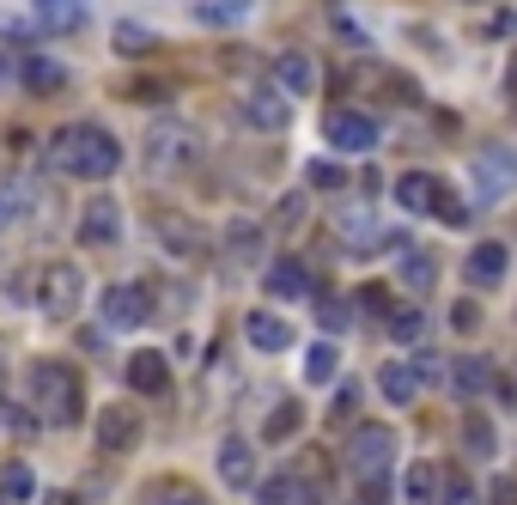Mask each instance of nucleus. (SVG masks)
<instances>
[{
  "mask_svg": "<svg viewBox=\"0 0 517 505\" xmlns=\"http://www.w3.org/2000/svg\"><path fill=\"white\" fill-rule=\"evenodd\" d=\"M25 408L49 432L80 426V414H86V378H80V366H73V359H55V353L31 359V366H25Z\"/></svg>",
  "mask_w": 517,
  "mask_h": 505,
  "instance_id": "f257e3e1",
  "label": "nucleus"
},
{
  "mask_svg": "<svg viewBox=\"0 0 517 505\" xmlns=\"http://www.w3.org/2000/svg\"><path fill=\"white\" fill-rule=\"evenodd\" d=\"M49 165L73 183H104V177L122 171V140L104 122H67L49 140Z\"/></svg>",
  "mask_w": 517,
  "mask_h": 505,
  "instance_id": "f03ea898",
  "label": "nucleus"
},
{
  "mask_svg": "<svg viewBox=\"0 0 517 505\" xmlns=\"http://www.w3.org/2000/svg\"><path fill=\"white\" fill-rule=\"evenodd\" d=\"M396 457H402L396 426H384V420H359V426L347 432V469L359 475V487H384V481L396 475Z\"/></svg>",
  "mask_w": 517,
  "mask_h": 505,
  "instance_id": "7ed1b4c3",
  "label": "nucleus"
},
{
  "mask_svg": "<svg viewBox=\"0 0 517 505\" xmlns=\"http://www.w3.org/2000/svg\"><path fill=\"white\" fill-rule=\"evenodd\" d=\"M31 305L49 317V323H73L86 305V274L73 262H43L37 280H31Z\"/></svg>",
  "mask_w": 517,
  "mask_h": 505,
  "instance_id": "20e7f679",
  "label": "nucleus"
},
{
  "mask_svg": "<svg viewBox=\"0 0 517 505\" xmlns=\"http://www.w3.org/2000/svg\"><path fill=\"white\" fill-rule=\"evenodd\" d=\"M153 311H159V299H153L146 280H116V286H104V299H98L104 329H146Z\"/></svg>",
  "mask_w": 517,
  "mask_h": 505,
  "instance_id": "39448f33",
  "label": "nucleus"
},
{
  "mask_svg": "<svg viewBox=\"0 0 517 505\" xmlns=\"http://www.w3.org/2000/svg\"><path fill=\"white\" fill-rule=\"evenodd\" d=\"M323 140H329L335 153H372L384 134H378V116H372V110H359V104H329Z\"/></svg>",
  "mask_w": 517,
  "mask_h": 505,
  "instance_id": "423d86ee",
  "label": "nucleus"
},
{
  "mask_svg": "<svg viewBox=\"0 0 517 505\" xmlns=\"http://www.w3.org/2000/svg\"><path fill=\"white\" fill-rule=\"evenodd\" d=\"M201 159V134L183 128V122H159L153 134H146V171L165 177V171H183Z\"/></svg>",
  "mask_w": 517,
  "mask_h": 505,
  "instance_id": "0eeeda50",
  "label": "nucleus"
},
{
  "mask_svg": "<svg viewBox=\"0 0 517 505\" xmlns=\"http://www.w3.org/2000/svg\"><path fill=\"white\" fill-rule=\"evenodd\" d=\"M469 183H475V201L493 207V201L511 195V183H517V159H511L505 147H481L475 165H469Z\"/></svg>",
  "mask_w": 517,
  "mask_h": 505,
  "instance_id": "6e6552de",
  "label": "nucleus"
},
{
  "mask_svg": "<svg viewBox=\"0 0 517 505\" xmlns=\"http://www.w3.org/2000/svg\"><path fill=\"white\" fill-rule=\"evenodd\" d=\"M92 439H98V451H104V457H128V451L146 439V420H140L134 408L110 402V408H98V426H92Z\"/></svg>",
  "mask_w": 517,
  "mask_h": 505,
  "instance_id": "1a4fd4ad",
  "label": "nucleus"
},
{
  "mask_svg": "<svg viewBox=\"0 0 517 505\" xmlns=\"http://www.w3.org/2000/svg\"><path fill=\"white\" fill-rule=\"evenodd\" d=\"M122 378H128L134 396H165V390H171V353H159V347H134V353H128V366H122Z\"/></svg>",
  "mask_w": 517,
  "mask_h": 505,
  "instance_id": "9d476101",
  "label": "nucleus"
},
{
  "mask_svg": "<svg viewBox=\"0 0 517 505\" xmlns=\"http://www.w3.org/2000/svg\"><path fill=\"white\" fill-rule=\"evenodd\" d=\"M213 469H219V481H226L232 493H256V445L250 439H219V451H213Z\"/></svg>",
  "mask_w": 517,
  "mask_h": 505,
  "instance_id": "9b49d317",
  "label": "nucleus"
},
{
  "mask_svg": "<svg viewBox=\"0 0 517 505\" xmlns=\"http://www.w3.org/2000/svg\"><path fill=\"white\" fill-rule=\"evenodd\" d=\"M463 280H469V286H481V293L505 286V280H511V250H505L499 238L475 244V250H469V262H463Z\"/></svg>",
  "mask_w": 517,
  "mask_h": 505,
  "instance_id": "f8f14e48",
  "label": "nucleus"
},
{
  "mask_svg": "<svg viewBox=\"0 0 517 505\" xmlns=\"http://www.w3.org/2000/svg\"><path fill=\"white\" fill-rule=\"evenodd\" d=\"M317 80H323V67H317L305 49H286V55H274V86H280L286 98H311V92H317Z\"/></svg>",
  "mask_w": 517,
  "mask_h": 505,
  "instance_id": "ddd939ff",
  "label": "nucleus"
},
{
  "mask_svg": "<svg viewBox=\"0 0 517 505\" xmlns=\"http://www.w3.org/2000/svg\"><path fill=\"white\" fill-rule=\"evenodd\" d=\"M80 238H86L92 250H110V244L122 238V201H110V195L86 201V213H80Z\"/></svg>",
  "mask_w": 517,
  "mask_h": 505,
  "instance_id": "4468645a",
  "label": "nucleus"
},
{
  "mask_svg": "<svg viewBox=\"0 0 517 505\" xmlns=\"http://www.w3.org/2000/svg\"><path fill=\"white\" fill-rule=\"evenodd\" d=\"M244 122H250V128H262V134H286V122H292V104H286V92L250 86V92H244Z\"/></svg>",
  "mask_w": 517,
  "mask_h": 505,
  "instance_id": "2eb2a0df",
  "label": "nucleus"
},
{
  "mask_svg": "<svg viewBox=\"0 0 517 505\" xmlns=\"http://www.w3.org/2000/svg\"><path fill=\"white\" fill-rule=\"evenodd\" d=\"M268 299H317V286H311V268L299 256H274L268 262Z\"/></svg>",
  "mask_w": 517,
  "mask_h": 505,
  "instance_id": "dca6fc26",
  "label": "nucleus"
},
{
  "mask_svg": "<svg viewBox=\"0 0 517 505\" xmlns=\"http://www.w3.org/2000/svg\"><path fill=\"white\" fill-rule=\"evenodd\" d=\"M438 189H445V177H432V171H402V177L390 183L396 207H402V213H414V220L438 207Z\"/></svg>",
  "mask_w": 517,
  "mask_h": 505,
  "instance_id": "f3484780",
  "label": "nucleus"
},
{
  "mask_svg": "<svg viewBox=\"0 0 517 505\" xmlns=\"http://www.w3.org/2000/svg\"><path fill=\"white\" fill-rule=\"evenodd\" d=\"M420 366H408V359H390V366H378V390H384V402L390 408H408L414 396H420Z\"/></svg>",
  "mask_w": 517,
  "mask_h": 505,
  "instance_id": "a211bd4d",
  "label": "nucleus"
},
{
  "mask_svg": "<svg viewBox=\"0 0 517 505\" xmlns=\"http://www.w3.org/2000/svg\"><path fill=\"white\" fill-rule=\"evenodd\" d=\"M19 86H25V92H37V98H55V92H61V86H67V67H61V61H49V55H37V49H31V55H25V61H19Z\"/></svg>",
  "mask_w": 517,
  "mask_h": 505,
  "instance_id": "6ab92c4d",
  "label": "nucleus"
},
{
  "mask_svg": "<svg viewBox=\"0 0 517 505\" xmlns=\"http://www.w3.org/2000/svg\"><path fill=\"white\" fill-rule=\"evenodd\" d=\"M244 341H250L256 353H286V347H292V323H280L274 311H250V317H244Z\"/></svg>",
  "mask_w": 517,
  "mask_h": 505,
  "instance_id": "aec40b11",
  "label": "nucleus"
},
{
  "mask_svg": "<svg viewBox=\"0 0 517 505\" xmlns=\"http://www.w3.org/2000/svg\"><path fill=\"white\" fill-rule=\"evenodd\" d=\"M159 244L171 250V256H183V262H195V256H207V238L183 220V213H171V220H159Z\"/></svg>",
  "mask_w": 517,
  "mask_h": 505,
  "instance_id": "412c9836",
  "label": "nucleus"
},
{
  "mask_svg": "<svg viewBox=\"0 0 517 505\" xmlns=\"http://www.w3.org/2000/svg\"><path fill=\"white\" fill-rule=\"evenodd\" d=\"M438 493H445V469H438V463H414L402 475V499L408 505H438Z\"/></svg>",
  "mask_w": 517,
  "mask_h": 505,
  "instance_id": "4be33fe9",
  "label": "nucleus"
},
{
  "mask_svg": "<svg viewBox=\"0 0 517 505\" xmlns=\"http://www.w3.org/2000/svg\"><path fill=\"white\" fill-rule=\"evenodd\" d=\"M31 7H37V25H49V31H80L92 0H31Z\"/></svg>",
  "mask_w": 517,
  "mask_h": 505,
  "instance_id": "5701e85b",
  "label": "nucleus"
},
{
  "mask_svg": "<svg viewBox=\"0 0 517 505\" xmlns=\"http://www.w3.org/2000/svg\"><path fill=\"white\" fill-rule=\"evenodd\" d=\"M299 426H305V408L286 396V402H274V408H268V420H262V439H268V445H286Z\"/></svg>",
  "mask_w": 517,
  "mask_h": 505,
  "instance_id": "b1692460",
  "label": "nucleus"
},
{
  "mask_svg": "<svg viewBox=\"0 0 517 505\" xmlns=\"http://www.w3.org/2000/svg\"><path fill=\"white\" fill-rule=\"evenodd\" d=\"M37 493V469L31 463H7L0 469V505H25Z\"/></svg>",
  "mask_w": 517,
  "mask_h": 505,
  "instance_id": "393cba45",
  "label": "nucleus"
},
{
  "mask_svg": "<svg viewBox=\"0 0 517 505\" xmlns=\"http://www.w3.org/2000/svg\"><path fill=\"white\" fill-rule=\"evenodd\" d=\"M487 384H493V366H487V359L469 353V359H457V366H451V390H457V396H481Z\"/></svg>",
  "mask_w": 517,
  "mask_h": 505,
  "instance_id": "a878e982",
  "label": "nucleus"
},
{
  "mask_svg": "<svg viewBox=\"0 0 517 505\" xmlns=\"http://www.w3.org/2000/svg\"><path fill=\"white\" fill-rule=\"evenodd\" d=\"M256 0H195V25H238L250 19Z\"/></svg>",
  "mask_w": 517,
  "mask_h": 505,
  "instance_id": "bb28decb",
  "label": "nucleus"
},
{
  "mask_svg": "<svg viewBox=\"0 0 517 505\" xmlns=\"http://www.w3.org/2000/svg\"><path fill=\"white\" fill-rule=\"evenodd\" d=\"M335 372H341L335 341H311V347H305V378H311V384H335Z\"/></svg>",
  "mask_w": 517,
  "mask_h": 505,
  "instance_id": "cd10ccee",
  "label": "nucleus"
},
{
  "mask_svg": "<svg viewBox=\"0 0 517 505\" xmlns=\"http://www.w3.org/2000/svg\"><path fill=\"white\" fill-rule=\"evenodd\" d=\"M384 329H390V341H402V347H420V341H426V317H420V305H396Z\"/></svg>",
  "mask_w": 517,
  "mask_h": 505,
  "instance_id": "c85d7f7f",
  "label": "nucleus"
},
{
  "mask_svg": "<svg viewBox=\"0 0 517 505\" xmlns=\"http://www.w3.org/2000/svg\"><path fill=\"white\" fill-rule=\"evenodd\" d=\"M25 213H31V189L7 177V183H0V232H13V226L25 220Z\"/></svg>",
  "mask_w": 517,
  "mask_h": 505,
  "instance_id": "c756f323",
  "label": "nucleus"
},
{
  "mask_svg": "<svg viewBox=\"0 0 517 505\" xmlns=\"http://www.w3.org/2000/svg\"><path fill=\"white\" fill-rule=\"evenodd\" d=\"M432 280H438V256H432V250H408V256H402V286L426 293Z\"/></svg>",
  "mask_w": 517,
  "mask_h": 505,
  "instance_id": "7c9ffc66",
  "label": "nucleus"
},
{
  "mask_svg": "<svg viewBox=\"0 0 517 505\" xmlns=\"http://www.w3.org/2000/svg\"><path fill=\"white\" fill-rule=\"evenodd\" d=\"M463 451H469V457H493V451H499V439H493V420L463 414Z\"/></svg>",
  "mask_w": 517,
  "mask_h": 505,
  "instance_id": "2f4dec72",
  "label": "nucleus"
},
{
  "mask_svg": "<svg viewBox=\"0 0 517 505\" xmlns=\"http://www.w3.org/2000/svg\"><path fill=\"white\" fill-rule=\"evenodd\" d=\"M110 49H116V55H134V61H140V55H153V49H159V37L146 31V25H116Z\"/></svg>",
  "mask_w": 517,
  "mask_h": 505,
  "instance_id": "473e14b6",
  "label": "nucleus"
},
{
  "mask_svg": "<svg viewBox=\"0 0 517 505\" xmlns=\"http://www.w3.org/2000/svg\"><path fill=\"white\" fill-rule=\"evenodd\" d=\"M438 505H481V487H475V475H463V469H445V493H438Z\"/></svg>",
  "mask_w": 517,
  "mask_h": 505,
  "instance_id": "72a5a7b5",
  "label": "nucleus"
},
{
  "mask_svg": "<svg viewBox=\"0 0 517 505\" xmlns=\"http://www.w3.org/2000/svg\"><path fill=\"white\" fill-rule=\"evenodd\" d=\"M311 305H317V323H323L329 335H341V329L353 323V305H347V299H335V293H317Z\"/></svg>",
  "mask_w": 517,
  "mask_h": 505,
  "instance_id": "f704fd0d",
  "label": "nucleus"
},
{
  "mask_svg": "<svg viewBox=\"0 0 517 505\" xmlns=\"http://www.w3.org/2000/svg\"><path fill=\"white\" fill-rule=\"evenodd\" d=\"M153 505H207V493L189 487V481H159L153 487Z\"/></svg>",
  "mask_w": 517,
  "mask_h": 505,
  "instance_id": "c9c22d12",
  "label": "nucleus"
},
{
  "mask_svg": "<svg viewBox=\"0 0 517 505\" xmlns=\"http://www.w3.org/2000/svg\"><path fill=\"white\" fill-rule=\"evenodd\" d=\"M305 183H311V189H323V195H335L347 177H341V165H329V159H311V165H305Z\"/></svg>",
  "mask_w": 517,
  "mask_h": 505,
  "instance_id": "e433bc0d",
  "label": "nucleus"
},
{
  "mask_svg": "<svg viewBox=\"0 0 517 505\" xmlns=\"http://www.w3.org/2000/svg\"><path fill=\"white\" fill-rule=\"evenodd\" d=\"M432 213H438L445 226H463V220H469V201H463V195L445 183V189H438V207H432Z\"/></svg>",
  "mask_w": 517,
  "mask_h": 505,
  "instance_id": "4c0bfd02",
  "label": "nucleus"
},
{
  "mask_svg": "<svg viewBox=\"0 0 517 505\" xmlns=\"http://www.w3.org/2000/svg\"><path fill=\"white\" fill-rule=\"evenodd\" d=\"M353 305H359V311H365V317H384V323H390V311H396V305H390V299H384V286H365V293H359V299H353Z\"/></svg>",
  "mask_w": 517,
  "mask_h": 505,
  "instance_id": "58836bf2",
  "label": "nucleus"
},
{
  "mask_svg": "<svg viewBox=\"0 0 517 505\" xmlns=\"http://www.w3.org/2000/svg\"><path fill=\"white\" fill-rule=\"evenodd\" d=\"M226 244H232V256H256V244H262V238H256V226H250V220H238Z\"/></svg>",
  "mask_w": 517,
  "mask_h": 505,
  "instance_id": "ea45409f",
  "label": "nucleus"
},
{
  "mask_svg": "<svg viewBox=\"0 0 517 505\" xmlns=\"http://www.w3.org/2000/svg\"><path fill=\"white\" fill-rule=\"evenodd\" d=\"M0 37H7V43H31V37H37V25H19V19L0 13Z\"/></svg>",
  "mask_w": 517,
  "mask_h": 505,
  "instance_id": "a19ab883",
  "label": "nucleus"
},
{
  "mask_svg": "<svg viewBox=\"0 0 517 505\" xmlns=\"http://www.w3.org/2000/svg\"><path fill=\"white\" fill-rule=\"evenodd\" d=\"M128 98H140V104H146V98H171V86H165V80H134Z\"/></svg>",
  "mask_w": 517,
  "mask_h": 505,
  "instance_id": "79ce46f5",
  "label": "nucleus"
},
{
  "mask_svg": "<svg viewBox=\"0 0 517 505\" xmlns=\"http://www.w3.org/2000/svg\"><path fill=\"white\" fill-rule=\"evenodd\" d=\"M451 323H457V329H481V305H463V299H457V305H451Z\"/></svg>",
  "mask_w": 517,
  "mask_h": 505,
  "instance_id": "37998d69",
  "label": "nucleus"
},
{
  "mask_svg": "<svg viewBox=\"0 0 517 505\" xmlns=\"http://www.w3.org/2000/svg\"><path fill=\"white\" fill-rule=\"evenodd\" d=\"M487 505H517V481H511V475H499V481H493V493H487Z\"/></svg>",
  "mask_w": 517,
  "mask_h": 505,
  "instance_id": "c03bdc74",
  "label": "nucleus"
},
{
  "mask_svg": "<svg viewBox=\"0 0 517 505\" xmlns=\"http://www.w3.org/2000/svg\"><path fill=\"white\" fill-rule=\"evenodd\" d=\"M13 80H19V67H13L7 55H0V86H13Z\"/></svg>",
  "mask_w": 517,
  "mask_h": 505,
  "instance_id": "a18cd8bd",
  "label": "nucleus"
},
{
  "mask_svg": "<svg viewBox=\"0 0 517 505\" xmlns=\"http://www.w3.org/2000/svg\"><path fill=\"white\" fill-rule=\"evenodd\" d=\"M43 505H73V493H49V499H43Z\"/></svg>",
  "mask_w": 517,
  "mask_h": 505,
  "instance_id": "49530a36",
  "label": "nucleus"
}]
</instances>
